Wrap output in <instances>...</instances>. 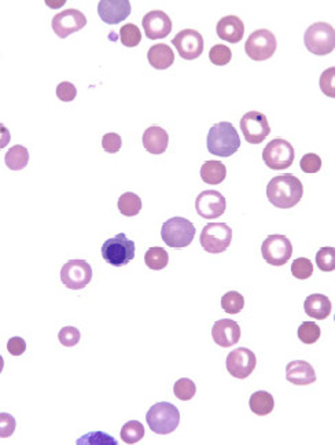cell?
I'll use <instances>...</instances> for the list:
<instances>
[{
  "mask_svg": "<svg viewBox=\"0 0 335 445\" xmlns=\"http://www.w3.org/2000/svg\"><path fill=\"white\" fill-rule=\"evenodd\" d=\"M161 236L165 244H168L169 247H187L194 240L195 227L189 220L184 217H172L163 223Z\"/></svg>",
  "mask_w": 335,
  "mask_h": 445,
  "instance_id": "cell-5",
  "label": "cell"
},
{
  "mask_svg": "<svg viewBox=\"0 0 335 445\" xmlns=\"http://www.w3.org/2000/svg\"><path fill=\"white\" fill-rule=\"evenodd\" d=\"M147 59H148V63L154 69L165 70L173 65L174 52L169 45L159 43V44H154L152 47H150V49L147 52Z\"/></svg>",
  "mask_w": 335,
  "mask_h": 445,
  "instance_id": "cell-24",
  "label": "cell"
},
{
  "mask_svg": "<svg viewBox=\"0 0 335 445\" xmlns=\"http://www.w3.org/2000/svg\"><path fill=\"white\" fill-rule=\"evenodd\" d=\"M231 58H232L231 48L224 45V44H216L209 51L210 62L213 65H217V66H224V65L229 63Z\"/></svg>",
  "mask_w": 335,
  "mask_h": 445,
  "instance_id": "cell-38",
  "label": "cell"
},
{
  "mask_svg": "<svg viewBox=\"0 0 335 445\" xmlns=\"http://www.w3.org/2000/svg\"><path fill=\"white\" fill-rule=\"evenodd\" d=\"M119 434L124 442L136 444L144 437V426L139 420H129L122 426Z\"/></svg>",
  "mask_w": 335,
  "mask_h": 445,
  "instance_id": "cell-30",
  "label": "cell"
},
{
  "mask_svg": "<svg viewBox=\"0 0 335 445\" xmlns=\"http://www.w3.org/2000/svg\"><path fill=\"white\" fill-rule=\"evenodd\" d=\"M320 89L324 95L335 98V67H328L320 76Z\"/></svg>",
  "mask_w": 335,
  "mask_h": 445,
  "instance_id": "cell-39",
  "label": "cell"
},
{
  "mask_svg": "<svg viewBox=\"0 0 335 445\" xmlns=\"http://www.w3.org/2000/svg\"><path fill=\"white\" fill-rule=\"evenodd\" d=\"M119 40L128 48L136 47L141 40L140 29L135 23L122 25L121 29H119Z\"/></svg>",
  "mask_w": 335,
  "mask_h": 445,
  "instance_id": "cell-32",
  "label": "cell"
},
{
  "mask_svg": "<svg viewBox=\"0 0 335 445\" xmlns=\"http://www.w3.org/2000/svg\"><path fill=\"white\" fill-rule=\"evenodd\" d=\"M227 207L225 196L216 190H205L195 199V210L203 218H217Z\"/></svg>",
  "mask_w": 335,
  "mask_h": 445,
  "instance_id": "cell-15",
  "label": "cell"
},
{
  "mask_svg": "<svg viewBox=\"0 0 335 445\" xmlns=\"http://www.w3.org/2000/svg\"><path fill=\"white\" fill-rule=\"evenodd\" d=\"M294 147L284 139H273L262 150L265 165L273 170L290 168L294 162Z\"/></svg>",
  "mask_w": 335,
  "mask_h": 445,
  "instance_id": "cell-9",
  "label": "cell"
},
{
  "mask_svg": "<svg viewBox=\"0 0 335 445\" xmlns=\"http://www.w3.org/2000/svg\"><path fill=\"white\" fill-rule=\"evenodd\" d=\"M141 141H143L144 148L148 152H151L154 155H159V154L165 152L168 148L169 135L161 126H150L144 130Z\"/></svg>",
  "mask_w": 335,
  "mask_h": 445,
  "instance_id": "cell-22",
  "label": "cell"
},
{
  "mask_svg": "<svg viewBox=\"0 0 335 445\" xmlns=\"http://www.w3.org/2000/svg\"><path fill=\"white\" fill-rule=\"evenodd\" d=\"M7 350L12 356H21L26 350V342L21 336H12L7 342Z\"/></svg>",
  "mask_w": 335,
  "mask_h": 445,
  "instance_id": "cell-45",
  "label": "cell"
},
{
  "mask_svg": "<svg viewBox=\"0 0 335 445\" xmlns=\"http://www.w3.org/2000/svg\"><path fill=\"white\" fill-rule=\"evenodd\" d=\"M118 210L121 212V214L126 216V217H133L136 214H139V212L141 210V199L139 195H136L135 192H124L119 198H118Z\"/></svg>",
  "mask_w": 335,
  "mask_h": 445,
  "instance_id": "cell-28",
  "label": "cell"
},
{
  "mask_svg": "<svg viewBox=\"0 0 335 445\" xmlns=\"http://www.w3.org/2000/svg\"><path fill=\"white\" fill-rule=\"evenodd\" d=\"M244 306V298L240 293L238 291H228L221 297V308L229 313V315H236L239 313Z\"/></svg>",
  "mask_w": 335,
  "mask_h": 445,
  "instance_id": "cell-31",
  "label": "cell"
},
{
  "mask_svg": "<svg viewBox=\"0 0 335 445\" xmlns=\"http://www.w3.org/2000/svg\"><path fill=\"white\" fill-rule=\"evenodd\" d=\"M29 162V151L25 146H12L4 155V163L11 170H21Z\"/></svg>",
  "mask_w": 335,
  "mask_h": 445,
  "instance_id": "cell-27",
  "label": "cell"
},
{
  "mask_svg": "<svg viewBox=\"0 0 335 445\" xmlns=\"http://www.w3.org/2000/svg\"><path fill=\"white\" fill-rule=\"evenodd\" d=\"M257 364L255 354L247 347H238L227 356V369L231 376L238 379H246L254 371Z\"/></svg>",
  "mask_w": 335,
  "mask_h": 445,
  "instance_id": "cell-14",
  "label": "cell"
},
{
  "mask_svg": "<svg viewBox=\"0 0 335 445\" xmlns=\"http://www.w3.org/2000/svg\"><path fill=\"white\" fill-rule=\"evenodd\" d=\"M303 195V185L298 177L291 173L275 176L266 185L268 201L279 209L294 207Z\"/></svg>",
  "mask_w": 335,
  "mask_h": 445,
  "instance_id": "cell-1",
  "label": "cell"
},
{
  "mask_svg": "<svg viewBox=\"0 0 335 445\" xmlns=\"http://www.w3.org/2000/svg\"><path fill=\"white\" fill-rule=\"evenodd\" d=\"M77 445H117L118 442L103 431H93L82 435L77 440Z\"/></svg>",
  "mask_w": 335,
  "mask_h": 445,
  "instance_id": "cell-36",
  "label": "cell"
},
{
  "mask_svg": "<svg viewBox=\"0 0 335 445\" xmlns=\"http://www.w3.org/2000/svg\"><path fill=\"white\" fill-rule=\"evenodd\" d=\"M15 430V419L10 413L1 412L0 413V437L5 438L10 437Z\"/></svg>",
  "mask_w": 335,
  "mask_h": 445,
  "instance_id": "cell-44",
  "label": "cell"
},
{
  "mask_svg": "<svg viewBox=\"0 0 335 445\" xmlns=\"http://www.w3.org/2000/svg\"><path fill=\"white\" fill-rule=\"evenodd\" d=\"M286 379L298 386L310 385L316 380V372L308 361L294 360L286 367Z\"/></svg>",
  "mask_w": 335,
  "mask_h": 445,
  "instance_id": "cell-21",
  "label": "cell"
},
{
  "mask_svg": "<svg viewBox=\"0 0 335 445\" xmlns=\"http://www.w3.org/2000/svg\"><path fill=\"white\" fill-rule=\"evenodd\" d=\"M316 264L320 271L331 272L335 269V249L332 246L321 247L316 253Z\"/></svg>",
  "mask_w": 335,
  "mask_h": 445,
  "instance_id": "cell-33",
  "label": "cell"
},
{
  "mask_svg": "<svg viewBox=\"0 0 335 445\" xmlns=\"http://www.w3.org/2000/svg\"><path fill=\"white\" fill-rule=\"evenodd\" d=\"M217 36L228 43H239L244 34V25L236 15L222 16L216 26Z\"/></svg>",
  "mask_w": 335,
  "mask_h": 445,
  "instance_id": "cell-20",
  "label": "cell"
},
{
  "mask_svg": "<svg viewBox=\"0 0 335 445\" xmlns=\"http://www.w3.org/2000/svg\"><path fill=\"white\" fill-rule=\"evenodd\" d=\"M141 25L147 38L150 40L163 38L172 30V21L169 15L161 10H152L147 12L141 19Z\"/></svg>",
  "mask_w": 335,
  "mask_h": 445,
  "instance_id": "cell-17",
  "label": "cell"
},
{
  "mask_svg": "<svg viewBox=\"0 0 335 445\" xmlns=\"http://www.w3.org/2000/svg\"><path fill=\"white\" fill-rule=\"evenodd\" d=\"M232 240V229L225 223H210L203 227L199 242L203 250L211 254L225 251Z\"/></svg>",
  "mask_w": 335,
  "mask_h": 445,
  "instance_id": "cell-7",
  "label": "cell"
},
{
  "mask_svg": "<svg viewBox=\"0 0 335 445\" xmlns=\"http://www.w3.org/2000/svg\"><path fill=\"white\" fill-rule=\"evenodd\" d=\"M303 43L309 52L319 56L327 55L334 51L335 30L327 22H316L305 30Z\"/></svg>",
  "mask_w": 335,
  "mask_h": 445,
  "instance_id": "cell-4",
  "label": "cell"
},
{
  "mask_svg": "<svg viewBox=\"0 0 335 445\" xmlns=\"http://www.w3.org/2000/svg\"><path fill=\"white\" fill-rule=\"evenodd\" d=\"M249 405L253 413L258 416H265L273 411V396L265 390H258L250 396Z\"/></svg>",
  "mask_w": 335,
  "mask_h": 445,
  "instance_id": "cell-26",
  "label": "cell"
},
{
  "mask_svg": "<svg viewBox=\"0 0 335 445\" xmlns=\"http://www.w3.org/2000/svg\"><path fill=\"white\" fill-rule=\"evenodd\" d=\"M121 146H122V139L118 133L110 132L102 137V147L106 152H110V154L118 152Z\"/></svg>",
  "mask_w": 335,
  "mask_h": 445,
  "instance_id": "cell-42",
  "label": "cell"
},
{
  "mask_svg": "<svg viewBox=\"0 0 335 445\" xmlns=\"http://www.w3.org/2000/svg\"><path fill=\"white\" fill-rule=\"evenodd\" d=\"M80 338H81V334H80L78 328L71 327V326H66V327L60 328V331L58 332L59 342L66 347L76 346L80 342Z\"/></svg>",
  "mask_w": 335,
  "mask_h": 445,
  "instance_id": "cell-40",
  "label": "cell"
},
{
  "mask_svg": "<svg viewBox=\"0 0 335 445\" xmlns=\"http://www.w3.org/2000/svg\"><path fill=\"white\" fill-rule=\"evenodd\" d=\"M173 393H174V396L178 400L188 401V400H191L195 396L196 386H195V383L189 378H180L173 385Z\"/></svg>",
  "mask_w": 335,
  "mask_h": 445,
  "instance_id": "cell-34",
  "label": "cell"
},
{
  "mask_svg": "<svg viewBox=\"0 0 335 445\" xmlns=\"http://www.w3.org/2000/svg\"><path fill=\"white\" fill-rule=\"evenodd\" d=\"M331 301L324 294H310L303 302L305 313L316 320H324L331 313Z\"/></svg>",
  "mask_w": 335,
  "mask_h": 445,
  "instance_id": "cell-23",
  "label": "cell"
},
{
  "mask_svg": "<svg viewBox=\"0 0 335 445\" xmlns=\"http://www.w3.org/2000/svg\"><path fill=\"white\" fill-rule=\"evenodd\" d=\"M85 25V15L76 8L65 10L52 18V30L60 38H66L71 33L81 30Z\"/></svg>",
  "mask_w": 335,
  "mask_h": 445,
  "instance_id": "cell-16",
  "label": "cell"
},
{
  "mask_svg": "<svg viewBox=\"0 0 335 445\" xmlns=\"http://www.w3.org/2000/svg\"><path fill=\"white\" fill-rule=\"evenodd\" d=\"M320 327L314 321H303L298 327V338L302 343L312 345L320 338Z\"/></svg>",
  "mask_w": 335,
  "mask_h": 445,
  "instance_id": "cell-35",
  "label": "cell"
},
{
  "mask_svg": "<svg viewBox=\"0 0 335 445\" xmlns=\"http://www.w3.org/2000/svg\"><path fill=\"white\" fill-rule=\"evenodd\" d=\"M213 341L221 347H229L239 342L240 327L235 320L221 319L217 320L211 328Z\"/></svg>",
  "mask_w": 335,
  "mask_h": 445,
  "instance_id": "cell-19",
  "label": "cell"
},
{
  "mask_svg": "<svg viewBox=\"0 0 335 445\" xmlns=\"http://www.w3.org/2000/svg\"><path fill=\"white\" fill-rule=\"evenodd\" d=\"M97 14L104 23L117 25L129 16L130 3L128 0H100Z\"/></svg>",
  "mask_w": 335,
  "mask_h": 445,
  "instance_id": "cell-18",
  "label": "cell"
},
{
  "mask_svg": "<svg viewBox=\"0 0 335 445\" xmlns=\"http://www.w3.org/2000/svg\"><path fill=\"white\" fill-rule=\"evenodd\" d=\"M299 166L305 173H317L321 168V159L314 152H308L301 158Z\"/></svg>",
  "mask_w": 335,
  "mask_h": 445,
  "instance_id": "cell-41",
  "label": "cell"
},
{
  "mask_svg": "<svg viewBox=\"0 0 335 445\" xmlns=\"http://www.w3.org/2000/svg\"><path fill=\"white\" fill-rule=\"evenodd\" d=\"M206 144L210 154L227 158L239 150L240 137L231 122L222 121L209 129Z\"/></svg>",
  "mask_w": 335,
  "mask_h": 445,
  "instance_id": "cell-2",
  "label": "cell"
},
{
  "mask_svg": "<svg viewBox=\"0 0 335 445\" xmlns=\"http://www.w3.org/2000/svg\"><path fill=\"white\" fill-rule=\"evenodd\" d=\"M102 257L113 266H124L135 258V242L124 232L117 233L102 244Z\"/></svg>",
  "mask_w": 335,
  "mask_h": 445,
  "instance_id": "cell-6",
  "label": "cell"
},
{
  "mask_svg": "<svg viewBox=\"0 0 335 445\" xmlns=\"http://www.w3.org/2000/svg\"><path fill=\"white\" fill-rule=\"evenodd\" d=\"M291 273L294 277L297 279H301V280H305L308 277L312 276L313 273V264L309 258H305V257H299V258H295L291 264Z\"/></svg>",
  "mask_w": 335,
  "mask_h": 445,
  "instance_id": "cell-37",
  "label": "cell"
},
{
  "mask_svg": "<svg viewBox=\"0 0 335 445\" xmlns=\"http://www.w3.org/2000/svg\"><path fill=\"white\" fill-rule=\"evenodd\" d=\"M276 47L277 41L275 34L268 29H258L247 37L244 51L253 60H266L275 54Z\"/></svg>",
  "mask_w": 335,
  "mask_h": 445,
  "instance_id": "cell-10",
  "label": "cell"
},
{
  "mask_svg": "<svg viewBox=\"0 0 335 445\" xmlns=\"http://www.w3.org/2000/svg\"><path fill=\"white\" fill-rule=\"evenodd\" d=\"M227 176V168L222 162L220 161H206L200 166V179L206 184H220L224 181Z\"/></svg>",
  "mask_w": 335,
  "mask_h": 445,
  "instance_id": "cell-25",
  "label": "cell"
},
{
  "mask_svg": "<svg viewBox=\"0 0 335 445\" xmlns=\"http://www.w3.org/2000/svg\"><path fill=\"white\" fill-rule=\"evenodd\" d=\"M56 96L62 102H71L77 96V89L71 82L62 81L56 87Z\"/></svg>",
  "mask_w": 335,
  "mask_h": 445,
  "instance_id": "cell-43",
  "label": "cell"
},
{
  "mask_svg": "<svg viewBox=\"0 0 335 445\" xmlns=\"http://www.w3.org/2000/svg\"><path fill=\"white\" fill-rule=\"evenodd\" d=\"M146 265L152 271L163 269L169 262V254L162 247H150L144 254Z\"/></svg>",
  "mask_w": 335,
  "mask_h": 445,
  "instance_id": "cell-29",
  "label": "cell"
},
{
  "mask_svg": "<svg viewBox=\"0 0 335 445\" xmlns=\"http://www.w3.org/2000/svg\"><path fill=\"white\" fill-rule=\"evenodd\" d=\"M146 420L151 431L155 434H170L180 423V412L176 405L162 401L154 404L146 415Z\"/></svg>",
  "mask_w": 335,
  "mask_h": 445,
  "instance_id": "cell-3",
  "label": "cell"
},
{
  "mask_svg": "<svg viewBox=\"0 0 335 445\" xmlns=\"http://www.w3.org/2000/svg\"><path fill=\"white\" fill-rule=\"evenodd\" d=\"M240 129L247 143L259 144L270 133L268 118L259 111H249L240 118Z\"/></svg>",
  "mask_w": 335,
  "mask_h": 445,
  "instance_id": "cell-12",
  "label": "cell"
},
{
  "mask_svg": "<svg viewBox=\"0 0 335 445\" xmlns=\"http://www.w3.org/2000/svg\"><path fill=\"white\" fill-rule=\"evenodd\" d=\"M261 254L268 264L281 266L291 258L292 244L286 235H268L261 244Z\"/></svg>",
  "mask_w": 335,
  "mask_h": 445,
  "instance_id": "cell-8",
  "label": "cell"
},
{
  "mask_svg": "<svg viewBox=\"0 0 335 445\" xmlns=\"http://www.w3.org/2000/svg\"><path fill=\"white\" fill-rule=\"evenodd\" d=\"M92 279V268L84 260H70L60 269V280L70 290L84 288Z\"/></svg>",
  "mask_w": 335,
  "mask_h": 445,
  "instance_id": "cell-11",
  "label": "cell"
},
{
  "mask_svg": "<svg viewBox=\"0 0 335 445\" xmlns=\"http://www.w3.org/2000/svg\"><path fill=\"white\" fill-rule=\"evenodd\" d=\"M172 44L176 47L178 55L185 60H192L199 58L205 47L202 34L194 29H184L178 32L173 37Z\"/></svg>",
  "mask_w": 335,
  "mask_h": 445,
  "instance_id": "cell-13",
  "label": "cell"
}]
</instances>
